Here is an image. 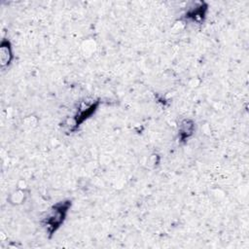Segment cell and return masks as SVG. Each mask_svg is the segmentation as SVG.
Wrapping results in <instances>:
<instances>
[{"mask_svg":"<svg viewBox=\"0 0 249 249\" xmlns=\"http://www.w3.org/2000/svg\"><path fill=\"white\" fill-rule=\"evenodd\" d=\"M71 205V200L66 199L56 202L49 209L42 220V225L50 236H52L64 223Z\"/></svg>","mask_w":249,"mask_h":249,"instance_id":"6da1fadb","label":"cell"},{"mask_svg":"<svg viewBox=\"0 0 249 249\" xmlns=\"http://www.w3.org/2000/svg\"><path fill=\"white\" fill-rule=\"evenodd\" d=\"M195 132V123L192 120H183L178 128V138L180 142H186Z\"/></svg>","mask_w":249,"mask_h":249,"instance_id":"5b68a950","label":"cell"},{"mask_svg":"<svg viewBox=\"0 0 249 249\" xmlns=\"http://www.w3.org/2000/svg\"><path fill=\"white\" fill-rule=\"evenodd\" d=\"M13 49L8 39H3L0 45V61L2 68L8 67L13 59Z\"/></svg>","mask_w":249,"mask_h":249,"instance_id":"277c9868","label":"cell"},{"mask_svg":"<svg viewBox=\"0 0 249 249\" xmlns=\"http://www.w3.org/2000/svg\"><path fill=\"white\" fill-rule=\"evenodd\" d=\"M208 10V6L204 2H199L197 4H195L194 7H191L184 15V18L187 20H190L192 22H196V23H202L205 17L206 13Z\"/></svg>","mask_w":249,"mask_h":249,"instance_id":"3957f363","label":"cell"},{"mask_svg":"<svg viewBox=\"0 0 249 249\" xmlns=\"http://www.w3.org/2000/svg\"><path fill=\"white\" fill-rule=\"evenodd\" d=\"M99 105V101L97 100H89L84 101L80 104L74 116L72 117V124L69 126L71 131L76 130L85 121L91 117V115L97 110Z\"/></svg>","mask_w":249,"mask_h":249,"instance_id":"7a4b0ae2","label":"cell"}]
</instances>
